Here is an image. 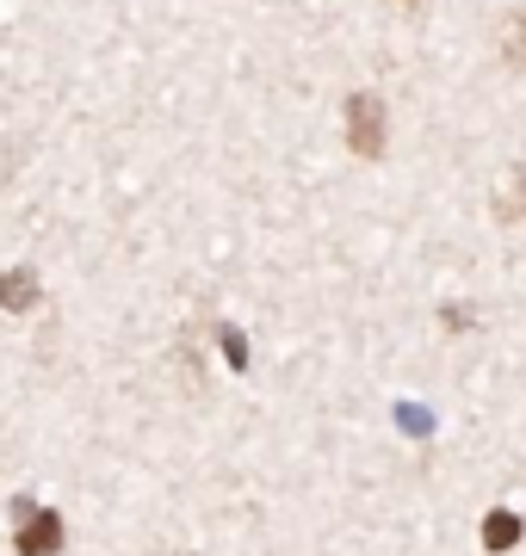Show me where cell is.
Segmentation results:
<instances>
[{"label":"cell","instance_id":"cell-1","mask_svg":"<svg viewBox=\"0 0 526 556\" xmlns=\"http://www.w3.org/2000/svg\"><path fill=\"white\" fill-rule=\"evenodd\" d=\"M347 142H353V155H385V105L372 93L347 100Z\"/></svg>","mask_w":526,"mask_h":556},{"label":"cell","instance_id":"cell-2","mask_svg":"<svg viewBox=\"0 0 526 556\" xmlns=\"http://www.w3.org/2000/svg\"><path fill=\"white\" fill-rule=\"evenodd\" d=\"M13 544H20V556H57L62 551V519L50 514V507H38L32 519H20Z\"/></svg>","mask_w":526,"mask_h":556},{"label":"cell","instance_id":"cell-4","mask_svg":"<svg viewBox=\"0 0 526 556\" xmlns=\"http://www.w3.org/2000/svg\"><path fill=\"white\" fill-rule=\"evenodd\" d=\"M514 538H521V519H514V514H496V519L484 526V544H489V551H508Z\"/></svg>","mask_w":526,"mask_h":556},{"label":"cell","instance_id":"cell-3","mask_svg":"<svg viewBox=\"0 0 526 556\" xmlns=\"http://www.w3.org/2000/svg\"><path fill=\"white\" fill-rule=\"evenodd\" d=\"M0 303H7V309L38 303V278H32V273H7V278H0Z\"/></svg>","mask_w":526,"mask_h":556}]
</instances>
